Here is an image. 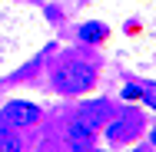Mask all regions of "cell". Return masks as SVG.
Returning <instances> with one entry per match:
<instances>
[{"label": "cell", "mask_w": 156, "mask_h": 152, "mask_svg": "<svg viewBox=\"0 0 156 152\" xmlns=\"http://www.w3.org/2000/svg\"><path fill=\"white\" fill-rule=\"evenodd\" d=\"M143 113H136V109H120L116 116H110V129H106V139H110V146H123L129 139H136L140 132H143Z\"/></svg>", "instance_id": "cell-2"}, {"label": "cell", "mask_w": 156, "mask_h": 152, "mask_svg": "<svg viewBox=\"0 0 156 152\" xmlns=\"http://www.w3.org/2000/svg\"><path fill=\"white\" fill-rule=\"evenodd\" d=\"M37 119H40V106L27 99H13L0 109V129H23V126H33Z\"/></svg>", "instance_id": "cell-3"}, {"label": "cell", "mask_w": 156, "mask_h": 152, "mask_svg": "<svg viewBox=\"0 0 156 152\" xmlns=\"http://www.w3.org/2000/svg\"><path fill=\"white\" fill-rule=\"evenodd\" d=\"M113 116V106H110V99H90V103H83L80 106V122H87L90 129H100V126H106Z\"/></svg>", "instance_id": "cell-4"}, {"label": "cell", "mask_w": 156, "mask_h": 152, "mask_svg": "<svg viewBox=\"0 0 156 152\" xmlns=\"http://www.w3.org/2000/svg\"><path fill=\"white\" fill-rule=\"evenodd\" d=\"M140 99H143L146 106H153V109H156V83H146V86H143V96H140Z\"/></svg>", "instance_id": "cell-8"}, {"label": "cell", "mask_w": 156, "mask_h": 152, "mask_svg": "<svg viewBox=\"0 0 156 152\" xmlns=\"http://www.w3.org/2000/svg\"><path fill=\"white\" fill-rule=\"evenodd\" d=\"M143 96V86H126L123 90V99H140Z\"/></svg>", "instance_id": "cell-9"}, {"label": "cell", "mask_w": 156, "mask_h": 152, "mask_svg": "<svg viewBox=\"0 0 156 152\" xmlns=\"http://www.w3.org/2000/svg\"><path fill=\"white\" fill-rule=\"evenodd\" d=\"M129 152H146V149H129Z\"/></svg>", "instance_id": "cell-11"}, {"label": "cell", "mask_w": 156, "mask_h": 152, "mask_svg": "<svg viewBox=\"0 0 156 152\" xmlns=\"http://www.w3.org/2000/svg\"><path fill=\"white\" fill-rule=\"evenodd\" d=\"M0 152H23V142L10 129H0Z\"/></svg>", "instance_id": "cell-7"}, {"label": "cell", "mask_w": 156, "mask_h": 152, "mask_svg": "<svg viewBox=\"0 0 156 152\" xmlns=\"http://www.w3.org/2000/svg\"><path fill=\"white\" fill-rule=\"evenodd\" d=\"M150 142H153V149H156V129H153V132H150Z\"/></svg>", "instance_id": "cell-10"}, {"label": "cell", "mask_w": 156, "mask_h": 152, "mask_svg": "<svg viewBox=\"0 0 156 152\" xmlns=\"http://www.w3.org/2000/svg\"><path fill=\"white\" fill-rule=\"evenodd\" d=\"M80 40L83 43H103L106 40V27L103 23H83L80 27Z\"/></svg>", "instance_id": "cell-6"}, {"label": "cell", "mask_w": 156, "mask_h": 152, "mask_svg": "<svg viewBox=\"0 0 156 152\" xmlns=\"http://www.w3.org/2000/svg\"><path fill=\"white\" fill-rule=\"evenodd\" d=\"M93 83H96V73H93V66L83 63V60H63L53 69V86L60 93H70V96L87 93Z\"/></svg>", "instance_id": "cell-1"}, {"label": "cell", "mask_w": 156, "mask_h": 152, "mask_svg": "<svg viewBox=\"0 0 156 152\" xmlns=\"http://www.w3.org/2000/svg\"><path fill=\"white\" fill-rule=\"evenodd\" d=\"M63 139H66V146L73 152H93V129L87 122H80V119L63 129Z\"/></svg>", "instance_id": "cell-5"}]
</instances>
